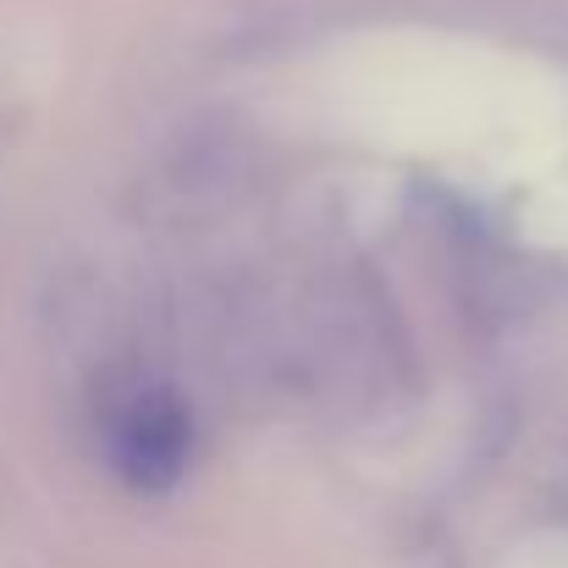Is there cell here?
Wrapping results in <instances>:
<instances>
[{"label":"cell","mask_w":568,"mask_h":568,"mask_svg":"<svg viewBox=\"0 0 568 568\" xmlns=\"http://www.w3.org/2000/svg\"><path fill=\"white\" fill-rule=\"evenodd\" d=\"M105 453L111 469L133 491H166L189 469L193 414L172 386H133L105 414Z\"/></svg>","instance_id":"1"}]
</instances>
